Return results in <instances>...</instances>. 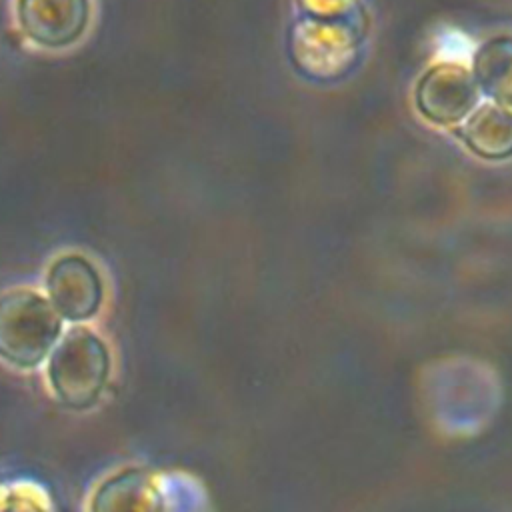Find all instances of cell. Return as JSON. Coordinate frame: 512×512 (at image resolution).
Wrapping results in <instances>:
<instances>
[{
    "label": "cell",
    "mask_w": 512,
    "mask_h": 512,
    "mask_svg": "<svg viewBox=\"0 0 512 512\" xmlns=\"http://www.w3.org/2000/svg\"><path fill=\"white\" fill-rule=\"evenodd\" d=\"M60 314L32 290H12L0 298V356L16 366H34L54 346Z\"/></svg>",
    "instance_id": "obj_1"
},
{
    "label": "cell",
    "mask_w": 512,
    "mask_h": 512,
    "mask_svg": "<svg viewBox=\"0 0 512 512\" xmlns=\"http://www.w3.org/2000/svg\"><path fill=\"white\" fill-rule=\"evenodd\" d=\"M48 376L64 404L72 408L92 404L108 376L106 346L86 330L70 332L54 348Z\"/></svg>",
    "instance_id": "obj_2"
},
{
    "label": "cell",
    "mask_w": 512,
    "mask_h": 512,
    "mask_svg": "<svg viewBox=\"0 0 512 512\" xmlns=\"http://www.w3.org/2000/svg\"><path fill=\"white\" fill-rule=\"evenodd\" d=\"M18 24L24 36L46 48H64L86 30L88 0H18Z\"/></svg>",
    "instance_id": "obj_3"
},
{
    "label": "cell",
    "mask_w": 512,
    "mask_h": 512,
    "mask_svg": "<svg viewBox=\"0 0 512 512\" xmlns=\"http://www.w3.org/2000/svg\"><path fill=\"white\" fill-rule=\"evenodd\" d=\"M48 294L60 316L84 320L102 302V280L86 258L78 254L62 256L48 272Z\"/></svg>",
    "instance_id": "obj_4"
}]
</instances>
